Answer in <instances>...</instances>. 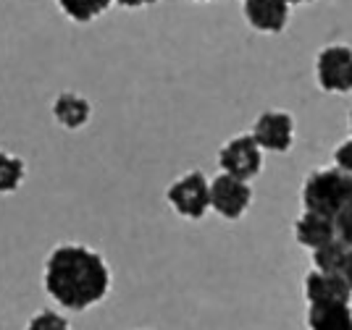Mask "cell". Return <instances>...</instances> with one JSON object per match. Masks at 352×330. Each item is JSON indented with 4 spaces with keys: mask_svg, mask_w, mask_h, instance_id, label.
<instances>
[{
    "mask_svg": "<svg viewBox=\"0 0 352 330\" xmlns=\"http://www.w3.org/2000/svg\"><path fill=\"white\" fill-rule=\"evenodd\" d=\"M43 283L45 291L60 307L85 312L108 296L111 270L95 249L82 244H60L45 262Z\"/></svg>",
    "mask_w": 352,
    "mask_h": 330,
    "instance_id": "obj_1",
    "label": "cell"
},
{
    "mask_svg": "<svg viewBox=\"0 0 352 330\" xmlns=\"http://www.w3.org/2000/svg\"><path fill=\"white\" fill-rule=\"evenodd\" d=\"M24 173H27V168L16 155H3V160H0V189L6 194L16 191L24 181Z\"/></svg>",
    "mask_w": 352,
    "mask_h": 330,
    "instance_id": "obj_15",
    "label": "cell"
},
{
    "mask_svg": "<svg viewBox=\"0 0 352 330\" xmlns=\"http://www.w3.org/2000/svg\"><path fill=\"white\" fill-rule=\"evenodd\" d=\"M294 236H297V241L302 246L318 249V246L337 239V217L305 210L302 215L297 217V223H294Z\"/></svg>",
    "mask_w": 352,
    "mask_h": 330,
    "instance_id": "obj_10",
    "label": "cell"
},
{
    "mask_svg": "<svg viewBox=\"0 0 352 330\" xmlns=\"http://www.w3.org/2000/svg\"><path fill=\"white\" fill-rule=\"evenodd\" d=\"M350 129H352V110H350Z\"/></svg>",
    "mask_w": 352,
    "mask_h": 330,
    "instance_id": "obj_22",
    "label": "cell"
},
{
    "mask_svg": "<svg viewBox=\"0 0 352 330\" xmlns=\"http://www.w3.org/2000/svg\"><path fill=\"white\" fill-rule=\"evenodd\" d=\"M116 3L124 8H145V5H155L158 0H116Z\"/></svg>",
    "mask_w": 352,
    "mask_h": 330,
    "instance_id": "obj_19",
    "label": "cell"
},
{
    "mask_svg": "<svg viewBox=\"0 0 352 330\" xmlns=\"http://www.w3.org/2000/svg\"><path fill=\"white\" fill-rule=\"evenodd\" d=\"M342 275L347 278V283L352 286V249H350V255H347V259H344V268H342Z\"/></svg>",
    "mask_w": 352,
    "mask_h": 330,
    "instance_id": "obj_20",
    "label": "cell"
},
{
    "mask_svg": "<svg viewBox=\"0 0 352 330\" xmlns=\"http://www.w3.org/2000/svg\"><path fill=\"white\" fill-rule=\"evenodd\" d=\"M111 3L113 0H58L60 11L69 16L72 21H76V24L95 21L103 11H108Z\"/></svg>",
    "mask_w": 352,
    "mask_h": 330,
    "instance_id": "obj_14",
    "label": "cell"
},
{
    "mask_svg": "<svg viewBox=\"0 0 352 330\" xmlns=\"http://www.w3.org/2000/svg\"><path fill=\"white\" fill-rule=\"evenodd\" d=\"M337 236L352 249V202L337 215Z\"/></svg>",
    "mask_w": 352,
    "mask_h": 330,
    "instance_id": "obj_17",
    "label": "cell"
},
{
    "mask_svg": "<svg viewBox=\"0 0 352 330\" xmlns=\"http://www.w3.org/2000/svg\"><path fill=\"white\" fill-rule=\"evenodd\" d=\"M347 255H350V246L337 236L334 241L313 249V265H316L318 270H326V273H342Z\"/></svg>",
    "mask_w": 352,
    "mask_h": 330,
    "instance_id": "obj_13",
    "label": "cell"
},
{
    "mask_svg": "<svg viewBox=\"0 0 352 330\" xmlns=\"http://www.w3.org/2000/svg\"><path fill=\"white\" fill-rule=\"evenodd\" d=\"M352 202V173L334 168L313 171L302 187V204L310 213L337 217Z\"/></svg>",
    "mask_w": 352,
    "mask_h": 330,
    "instance_id": "obj_2",
    "label": "cell"
},
{
    "mask_svg": "<svg viewBox=\"0 0 352 330\" xmlns=\"http://www.w3.org/2000/svg\"><path fill=\"white\" fill-rule=\"evenodd\" d=\"M305 299L310 304H350L352 286L342 273H326L313 268L305 275Z\"/></svg>",
    "mask_w": 352,
    "mask_h": 330,
    "instance_id": "obj_8",
    "label": "cell"
},
{
    "mask_svg": "<svg viewBox=\"0 0 352 330\" xmlns=\"http://www.w3.org/2000/svg\"><path fill=\"white\" fill-rule=\"evenodd\" d=\"M27 330H72L69 328V320L53 309H43L30 320Z\"/></svg>",
    "mask_w": 352,
    "mask_h": 330,
    "instance_id": "obj_16",
    "label": "cell"
},
{
    "mask_svg": "<svg viewBox=\"0 0 352 330\" xmlns=\"http://www.w3.org/2000/svg\"><path fill=\"white\" fill-rule=\"evenodd\" d=\"M334 165H339L342 171L352 173V139L342 142L337 150H334Z\"/></svg>",
    "mask_w": 352,
    "mask_h": 330,
    "instance_id": "obj_18",
    "label": "cell"
},
{
    "mask_svg": "<svg viewBox=\"0 0 352 330\" xmlns=\"http://www.w3.org/2000/svg\"><path fill=\"white\" fill-rule=\"evenodd\" d=\"M252 137L265 152H287L294 142V121L289 113L284 110H265L255 126H252Z\"/></svg>",
    "mask_w": 352,
    "mask_h": 330,
    "instance_id": "obj_7",
    "label": "cell"
},
{
    "mask_svg": "<svg viewBox=\"0 0 352 330\" xmlns=\"http://www.w3.org/2000/svg\"><path fill=\"white\" fill-rule=\"evenodd\" d=\"M316 79L323 92H352V47L329 45L318 53Z\"/></svg>",
    "mask_w": 352,
    "mask_h": 330,
    "instance_id": "obj_5",
    "label": "cell"
},
{
    "mask_svg": "<svg viewBox=\"0 0 352 330\" xmlns=\"http://www.w3.org/2000/svg\"><path fill=\"white\" fill-rule=\"evenodd\" d=\"M289 0H245V19L252 29L279 34L289 21Z\"/></svg>",
    "mask_w": 352,
    "mask_h": 330,
    "instance_id": "obj_9",
    "label": "cell"
},
{
    "mask_svg": "<svg viewBox=\"0 0 352 330\" xmlns=\"http://www.w3.org/2000/svg\"><path fill=\"white\" fill-rule=\"evenodd\" d=\"M219 165L223 173H232L236 178H255L261 168H263V147L252 134H242L234 137L221 147L219 152Z\"/></svg>",
    "mask_w": 352,
    "mask_h": 330,
    "instance_id": "obj_4",
    "label": "cell"
},
{
    "mask_svg": "<svg viewBox=\"0 0 352 330\" xmlns=\"http://www.w3.org/2000/svg\"><path fill=\"white\" fill-rule=\"evenodd\" d=\"M166 200L182 217L200 220L210 210V181L200 171L184 173L179 181L168 187Z\"/></svg>",
    "mask_w": 352,
    "mask_h": 330,
    "instance_id": "obj_3",
    "label": "cell"
},
{
    "mask_svg": "<svg viewBox=\"0 0 352 330\" xmlns=\"http://www.w3.org/2000/svg\"><path fill=\"white\" fill-rule=\"evenodd\" d=\"M53 115H56L58 126L76 131L89 121L92 108H89V102L85 100V97H79V95H74V92H63V95H58L56 102H53Z\"/></svg>",
    "mask_w": 352,
    "mask_h": 330,
    "instance_id": "obj_12",
    "label": "cell"
},
{
    "mask_svg": "<svg viewBox=\"0 0 352 330\" xmlns=\"http://www.w3.org/2000/svg\"><path fill=\"white\" fill-rule=\"evenodd\" d=\"M310 330H352L350 304H310L308 309Z\"/></svg>",
    "mask_w": 352,
    "mask_h": 330,
    "instance_id": "obj_11",
    "label": "cell"
},
{
    "mask_svg": "<svg viewBox=\"0 0 352 330\" xmlns=\"http://www.w3.org/2000/svg\"><path fill=\"white\" fill-rule=\"evenodd\" d=\"M289 3H297V5H300V3H310V0H289Z\"/></svg>",
    "mask_w": 352,
    "mask_h": 330,
    "instance_id": "obj_21",
    "label": "cell"
},
{
    "mask_svg": "<svg viewBox=\"0 0 352 330\" xmlns=\"http://www.w3.org/2000/svg\"><path fill=\"white\" fill-rule=\"evenodd\" d=\"M252 202L250 181L236 178L232 173H221L210 181V207L226 220H239Z\"/></svg>",
    "mask_w": 352,
    "mask_h": 330,
    "instance_id": "obj_6",
    "label": "cell"
},
{
    "mask_svg": "<svg viewBox=\"0 0 352 330\" xmlns=\"http://www.w3.org/2000/svg\"><path fill=\"white\" fill-rule=\"evenodd\" d=\"M197 3H206V0H197Z\"/></svg>",
    "mask_w": 352,
    "mask_h": 330,
    "instance_id": "obj_23",
    "label": "cell"
}]
</instances>
